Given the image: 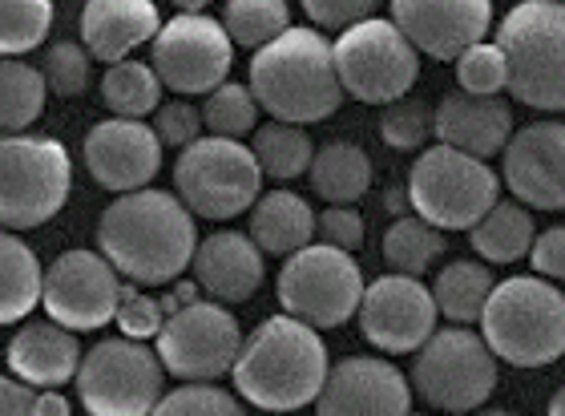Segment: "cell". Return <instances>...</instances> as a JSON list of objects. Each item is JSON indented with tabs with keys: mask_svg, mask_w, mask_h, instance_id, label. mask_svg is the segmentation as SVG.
Listing matches in <instances>:
<instances>
[{
	"mask_svg": "<svg viewBox=\"0 0 565 416\" xmlns=\"http://www.w3.org/2000/svg\"><path fill=\"white\" fill-rule=\"evenodd\" d=\"M97 250L114 263L126 284L162 287L194 263L199 231L194 214L170 191L121 194L97 218Z\"/></svg>",
	"mask_w": 565,
	"mask_h": 416,
	"instance_id": "1",
	"label": "cell"
},
{
	"mask_svg": "<svg viewBox=\"0 0 565 416\" xmlns=\"http://www.w3.org/2000/svg\"><path fill=\"white\" fill-rule=\"evenodd\" d=\"M328 372L323 335L291 316H271L247 335L231 376L238 401L263 413H299L319 401Z\"/></svg>",
	"mask_w": 565,
	"mask_h": 416,
	"instance_id": "2",
	"label": "cell"
},
{
	"mask_svg": "<svg viewBox=\"0 0 565 416\" xmlns=\"http://www.w3.org/2000/svg\"><path fill=\"white\" fill-rule=\"evenodd\" d=\"M250 94L282 126H311L343 106L335 49L319 29H291L250 57Z\"/></svg>",
	"mask_w": 565,
	"mask_h": 416,
	"instance_id": "3",
	"label": "cell"
},
{
	"mask_svg": "<svg viewBox=\"0 0 565 416\" xmlns=\"http://www.w3.org/2000/svg\"><path fill=\"white\" fill-rule=\"evenodd\" d=\"M481 335L513 369L554 364L565 356V291L542 275L501 279L481 316Z\"/></svg>",
	"mask_w": 565,
	"mask_h": 416,
	"instance_id": "4",
	"label": "cell"
},
{
	"mask_svg": "<svg viewBox=\"0 0 565 416\" xmlns=\"http://www.w3.org/2000/svg\"><path fill=\"white\" fill-rule=\"evenodd\" d=\"M497 49L509 65L513 102L545 114L565 109V0H525L505 12Z\"/></svg>",
	"mask_w": 565,
	"mask_h": 416,
	"instance_id": "5",
	"label": "cell"
},
{
	"mask_svg": "<svg viewBox=\"0 0 565 416\" xmlns=\"http://www.w3.org/2000/svg\"><path fill=\"white\" fill-rule=\"evenodd\" d=\"M174 194L194 218L226 223L243 211H255L263 199V170L250 146L206 134L202 142L178 154Z\"/></svg>",
	"mask_w": 565,
	"mask_h": 416,
	"instance_id": "6",
	"label": "cell"
},
{
	"mask_svg": "<svg viewBox=\"0 0 565 416\" xmlns=\"http://www.w3.org/2000/svg\"><path fill=\"white\" fill-rule=\"evenodd\" d=\"M501 182L481 158H469L448 146L420 150L408 170V199L413 211L436 231H472L501 199Z\"/></svg>",
	"mask_w": 565,
	"mask_h": 416,
	"instance_id": "7",
	"label": "cell"
},
{
	"mask_svg": "<svg viewBox=\"0 0 565 416\" xmlns=\"http://www.w3.org/2000/svg\"><path fill=\"white\" fill-rule=\"evenodd\" d=\"M73 186L70 150L57 138L17 134L0 146V218L4 231H33L57 218Z\"/></svg>",
	"mask_w": 565,
	"mask_h": 416,
	"instance_id": "8",
	"label": "cell"
},
{
	"mask_svg": "<svg viewBox=\"0 0 565 416\" xmlns=\"http://www.w3.org/2000/svg\"><path fill=\"white\" fill-rule=\"evenodd\" d=\"M275 291H279L282 316H291L316 332H328V328H343L352 316H360L367 287L360 263L348 250L311 243L282 263Z\"/></svg>",
	"mask_w": 565,
	"mask_h": 416,
	"instance_id": "9",
	"label": "cell"
},
{
	"mask_svg": "<svg viewBox=\"0 0 565 416\" xmlns=\"http://www.w3.org/2000/svg\"><path fill=\"white\" fill-rule=\"evenodd\" d=\"M166 369L158 352L126 335H109L85 352L77 401L89 416H153L162 405Z\"/></svg>",
	"mask_w": 565,
	"mask_h": 416,
	"instance_id": "10",
	"label": "cell"
},
{
	"mask_svg": "<svg viewBox=\"0 0 565 416\" xmlns=\"http://www.w3.org/2000/svg\"><path fill=\"white\" fill-rule=\"evenodd\" d=\"M408 384L440 413H477L497 388V356L484 335L469 328H445L416 352Z\"/></svg>",
	"mask_w": 565,
	"mask_h": 416,
	"instance_id": "11",
	"label": "cell"
},
{
	"mask_svg": "<svg viewBox=\"0 0 565 416\" xmlns=\"http://www.w3.org/2000/svg\"><path fill=\"white\" fill-rule=\"evenodd\" d=\"M335 73L343 94L364 106H396L420 77V53L392 24V17H372L352 33L335 36Z\"/></svg>",
	"mask_w": 565,
	"mask_h": 416,
	"instance_id": "12",
	"label": "cell"
},
{
	"mask_svg": "<svg viewBox=\"0 0 565 416\" xmlns=\"http://www.w3.org/2000/svg\"><path fill=\"white\" fill-rule=\"evenodd\" d=\"M243 344L247 335L238 332L235 311H226L223 303H190L166 320L162 335L153 340V352L178 381L214 384L218 376L235 372Z\"/></svg>",
	"mask_w": 565,
	"mask_h": 416,
	"instance_id": "13",
	"label": "cell"
},
{
	"mask_svg": "<svg viewBox=\"0 0 565 416\" xmlns=\"http://www.w3.org/2000/svg\"><path fill=\"white\" fill-rule=\"evenodd\" d=\"M231 61H235V41L226 36L223 21H214L206 12L170 17L150 45V65L158 82L182 97H211L214 89H223Z\"/></svg>",
	"mask_w": 565,
	"mask_h": 416,
	"instance_id": "14",
	"label": "cell"
},
{
	"mask_svg": "<svg viewBox=\"0 0 565 416\" xmlns=\"http://www.w3.org/2000/svg\"><path fill=\"white\" fill-rule=\"evenodd\" d=\"M121 279L102 250H65L45 267V316L70 332H97L118 320Z\"/></svg>",
	"mask_w": 565,
	"mask_h": 416,
	"instance_id": "15",
	"label": "cell"
},
{
	"mask_svg": "<svg viewBox=\"0 0 565 416\" xmlns=\"http://www.w3.org/2000/svg\"><path fill=\"white\" fill-rule=\"evenodd\" d=\"M436 296L420 279L408 275H380L372 279L360 303V332L372 348L388 356L420 352L436 335Z\"/></svg>",
	"mask_w": 565,
	"mask_h": 416,
	"instance_id": "16",
	"label": "cell"
},
{
	"mask_svg": "<svg viewBox=\"0 0 565 416\" xmlns=\"http://www.w3.org/2000/svg\"><path fill=\"white\" fill-rule=\"evenodd\" d=\"M162 150L153 126L146 121H126V118H106L97 121L94 130L85 134V170L94 174L97 186H106L121 199V194L150 191L153 174L162 170Z\"/></svg>",
	"mask_w": 565,
	"mask_h": 416,
	"instance_id": "17",
	"label": "cell"
},
{
	"mask_svg": "<svg viewBox=\"0 0 565 416\" xmlns=\"http://www.w3.org/2000/svg\"><path fill=\"white\" fill-rule=\"evenodd\" d=\"M392 24L413 41L416 53L433 61H460L469 49L484 45L493 24L489 0H396Z\"/></svg>",
	"mask_w": 565,
	"mask_h": 416,
	"instance_id": "18",
	"label": "cell"
},
{
	"mask_svg": "<svg viewBox=\"0 0 565 416\" xmlns=\"http://www.w3.org/2000/svg\"><path fill=\"white\" fill-rule=\"evenodd\" d=\"M501 174L521 206L565 211V121L542 118L513 134Z\"/></svg>",
	"mask_w": 565,
	"mask_h": 416,
	"instance_id": "19",
	"label": "cell"
},
{
	"mask_svg": "<svg viewBox=\"0 0 565 416\" xmlns=\"http://www.w3.org/2000/svg\"><path fill=\"white\" fill-rule=\"evenodd\" d=\"M316 416H413V384L376 356H343L331 364Z\"/></svg>",
	"mask_w": 565,
	"mask_h": 416,
	"instance_id": "20",
	"label": "cell"
},
{
	"mask_svg": "<svg viewBox=\"0 0 565 416\" xmlns=\"http://www.w3.org/2000/svg\"><path fill=\"white\" fill-rule=\"evenodd\" d=\"M513 109L501 97H472V94H452L440 97L433 121L436 146L460 150L469 158H493L505 154V146L513 142Z\"/></svg>",
	"mask_w": 565,
	"mask_h": 416,
	"instance_id": "21",
	"label": "cell"
},
{
	"mask_svg": "<svg viewBox=\"0 0 565 416\" xmlns=\"http://www.w3.org/2000/svg\"><path fill=\"white\" fill-rule=\"evenodd\" d=\"M158 33L162 17L150 0H89L82 9V45L106 70L134 61V49L153 45Z\"/></svg>",
	"mask_w": 565,
	"mask_h": 416,
	"instance_id": "22",
	"label": "cell"
},
{
	"mask_svg": "<svg viewBox=\"0 0 565 416\" xmlns=\"http://www.w3.org/2000/svg\"><path fill=\"white\" fill-rule=\"evenodd\" d=\"M194 284L202 287V296H211L214 303H243L263 287V250L255 247L250 235L238 231H218L206 235L194 250Z\"/></svg>",
	"mask_w": 565,
	"mask_h": 416,
	"instance_id": "23",
	"label": "cell"
},
{
	"mask_svg": "<svg viewBox=\"0 0 565 416\" xmlns=\"http://www.w3.org/2000/svg\"><path fill=\"white\" fill-rule=\"evenodd\" d=\"M4 360H9V372L17 381L33 384L41 393H57L61 384L77 381L85 356L70 328H61L53 320H36L12 335Z\"/></svg>",
	"mask_w": 565,
	"mask_h": 416,
	"instance_id": "24",
	"label": "cell"
},
{
	"mask_svg": "<svg viewBox=\"0 0 565 416\" xmlns=\"http://www.w3.org/2000/svg\"><path fill=\"white\" fill-rule=\"evenodd\" d=\"M316 223L319 214L311 211L307 199L291 191H267L250 211V231L247 235L255 238V247L263 255H279V259H291L299 250L311 247L316 238Z\"/></svg>",
	"mask_w": 565,
	"mask_h": 416,
	"instance_id": "25",
	"label": "cell"
},
{
	"mask_svg": "<svg viewBox=\"0 0 565 416\" xmlns=\"http://www.w3.org/2000/svg\"><path fill=\"white\" fill-rule=\"evenodd\" d=\"M307 179H311V191L328 206H352L372 186V158L355 142H328L323 150H316Z\"/></svg>",
	"mask_w": 565,
	"mask_h": 416,
	"instance_id": "26",
	"label": "cell"
},
{
	"mask_svg": "<svg viewBox=\"0 0 565 416\" xmlns=\"http://www.w3.org/2000/svg\"><path fill=\"white\" fill-rule=\"evenodd\" d=\"M45 299V271L36 263L33 247L24 238H0V323H21L29 311Z\"/></svg>",
	"mask_w": 565,
	"mask_h": 416,
	"instance_id": "27",
	"label": "cell"
},
{
	"mask_svg": "<svg viewBox=\"0 0 565 416\" xmlns=\"http://www.w3.org/2000/svg\"><path fill=\"white\" fill-rule=\"evenodd\" d=\"M493 271L477 259H457L448 263L445 271L436 275L433 296L436 308L445 320H452L457 328H469V323H481L489 299H493Z\"/></svg>",
	"mask_w": 565,
	"mask_h": 416,
	"instance_id": "28",
	"label": "cell"
},
{
	"mask_svg": "<svg viewBox=\"0 0 565 416\" xmlns=\"http://www.w3.org/2000/svg\"><path fill=\"white\" fill-rule=\"evenodd\" d=\"M469 243L484 263H518L537 243V226H533V214L521 203H497L469 231Z\"/></svg>",
	"mask_w": 565,
	"mask_h": 416,
	"instance_id": "29",
	"label": "cell"
},
{
	"mask_svg": "<svg viewBox=\"0 0 565 416\" xmlns=\"http://www.w3.org/2000/svg\"><path fill=\"white\" fill-rule=\"evenodd\" d=\"M445 250H448L445 231H436L433 223H424L420 214L396 218V223L384 231V243H380V255H384V263L392 267V275H408V279H420Z\"/></svg>",
	"mask_w": 565,
	"mask_h": 416,
	"instance_id": "30",
	"label": "cell"
},
{
	"mask_svg": "<svg viewBox=\"0 0 565 416\" xmlns=\"http://www.w3.org/2000/svg\"><path fill=\"white\" fill-rule=\"evenodd\" d=\"M162 89L166 85L158 82L153 65H146V61H121L102 77V102H106L114 118L126 121H146L150 114H158L162 109Z\"/></svg>",
	"mask_w": 565,
	"mask_h": 416,
	"instance_id": "31",
	"label": "cell"
},
{
	"mask_svg": "<svg viewBox=\"0 0 565 416\" xmlns=\"http://www.w3.org/2000/svg\"><path fill=\"white\" fill-rule=\"evenodd\" d=\"M250 154L259 162L263 179L291 182L299 174H311L316 162V146L299 126H282V121H267L250 134Z\"/></svg>",
	"mask_w": 565,
	"mask_h": 416,
	"instance_id": "32",
	"label": "cell"
},
{
	"mask_svg": "<svg viewBox=\"0 0 565 416\" xmlns=\"http://www.w3.org/2000/svg\"><path fill=\"white\" fill-rule=\"evenodd\" d=\"M49 97L45 73L24 65V61H4L0 70V126H4V138H17L41 118Z\"/></svg>",
	"mask_w": 565,
	"mask_h": 416,
	"instance_id": "33",
	"label": "cell"
},
{
	"mask_svg": "<svg viewBox=\"0 0 565 416\" xmlns=\"http://www.w3.org/2000/svg\"><path fill=\"white\" fill-rule=\"evenodd\" d=\"M223 29L235 45L259 53L291 33V9L282 0H231L223 9Z\"/></svg>",
	"mask_w": 565,
	"mask_h": 416,
	"instance_id": "34",
	"label": "cell"
},
{
	"mask_svg": "<svg viewBox=\"0 0 565 416\" xmlns=\"http://www.w3.org/2000/svg\"><path fill=\"white\" fill-rule=\"evenodd\" d=\"M49 29H53L49 0H4V9H0V53H4V61H21V53L41 49Z\"/></svg>",
	"mask_w": 565,
	"mask_h": 416,
	"instance_id": "35",
	"label": "cell"
},
{
	"mask_svg": "<svg viewBox=\"0 0 565 416\" xmlns=\"http://www.w3.org/2000/svg\"><path fill=\"white\" fill-rule=\"evenodd\" d=\"M202 121H206V130L211 138H247V134L259 130V102L250 94V85H238V82H226L223 89H214L206 97V106H202Z\"/></svg>",
	"mask_w": 565,
	"mask_h": 416,
	"instance_id": "36",
	"label": "cell"
},
{
	"mask_svg": "<svg viewBox=\"0 0 565 416\" xmlns=\"http://www.w3.org/2000/svg\"><path fill=\"white\" fill-rule=\"evenodd\" d=\"M89 49L73 45V41H53L41 57V73H45L49 94L57 97H82L89 89Z\"/></svg>",
	"mask_w": 565,
	"mask_h": 416,
	"instance_id": "37",
	"label": "cell"
},
{
	"mask_svg": "<svg viewBox=\"0 0 565 416\" xmlns=\"http://www.w3.org/2000/svg\"><path fill=\"white\" fill-rule=\"evenodd\" d=\"M433 121H436V109H428V102L404 97V102H396V106H388L380 114V138H384L388 150L408 154V150H420L424 146Z\"/></svg>",
	"mask_w": 565,
	"mask_h": 416,
	"instance_id": "38",
	"label": "cell"
},
{
	"mask_svg": "<svg viewBox=\"0 0 565 416\" xmlns=\"http://www.w3.org/2000/svg\"><path fill=\"white\" fill-rule=\"evenodd\" d=\"M153 416H247V408L243 401H235V393H226L218 384H182L162 396Z\"/></svg>",
	"mask_w": 565,
	"mask_h": 416,
	"instance_id": "39",
	"label": "cell"
},
{
	"mask_svg": "<svg viewBox=\"0 0 565 416\" xmlns=\"http://www.w3.org/2000/svg\"><path fill=\"white\" fill-rule=\"evenodd\" d=\"M457 82L460 94L472 97H497L501 89H509V65L505 53L497 45H477L457 61Z\"/></svg>",
	"mask_w": 565,
	"mask_h": 416,
	"instance_id": "40",
	"label": "cell"
},
{
	"mask_svg": "<svg viewBox=\"0 0 565 416\" xmlns=\"http://www.w3.org/2000/svg\"><path fill=\"white\" fill-rule=\"evenodd\" d=\"M166 308H162V299H153V296H141L138 284H126L121 287V308H118V328L126 340H138V344H146V340H158L166 328Z\"/></svg>",
	"mask_w": 565,
	"mask_h": 416,
	"instance_id": "41",
	"label": "cell"
},
{
	"mask_svg": "<svg viewBox=\"0 0 565 416\" xmlns=\"http://www.w3.org/2000/svg\"><path fill=\"white\" fill-rule=\"evenodd\" d=\"M202 109L190 106V102H166L158 114H153V134L158 142L170 146V150H190L194 142H202Z\"/></svg>",
	"mask_w": 565,
	"mask_h": 416,
	"instance_id": "42",
	"label": "cell"
},
{
	"mask_svg": "<svg viewBox=\"0 0 565 416\" xmlns=\"http://www.w3.org/2000/svg\"><path fill=\"white\" fill-rule=\"evenodd\" d=\"M303 12L311 17L316 29H331L335 36H343V33H352L355 24L372 21L376 4H372V0H307Z\"/></svg>",
	"mask_w": 565,
	"mask_h": 416,
	"instance_id": "43",
	"label": "cell"
},
{
	"mask_svg": "<svg viewBox=\"0 0 565 416\" xmlns=\"http://www.w3.org/2000/svg\"><path fill=\"white\" fill-rule=\"evenodd\" d=\"M316 235L319 243L352 255V250L364 247V214L355 211V206H328V211L319 214Z\"/></svg>",
	"mask_w": 565,
	"mask_h": 416,
	"instance_id": "44",
	"label": "cell"
},
{
	"mask_svg": "<svg viewBox=\"0 0 565 416\" xmlns=\"http://www.w3.org/2000/svg\"><path fill=\"white\" fill-rule=\"evenodd\" d=\"M533 275H542L550 284H565V226H550L537 235L530 250Z\"/></svg>",
	"mask_w": 565,
	"mask_h": 416,
	"instance_id": "45",
	"label": "cell"
},
{
	"mask_svg": "<svg viewBox=\"0 0 565 416\" xmlns=\"http://www.w3.org/2000/svg\"><path fill=\"white\" fill-rule=\"evenodd\" d=\"M36 388L33 384L17 381V376H4L0 381V416H36Z\"/></svg>",
	"mask_w": 565,
	"mask_h": 416,
	"instance_id": "46",
	"label": "cell"
},
{
	"mask_svg": "<svg viewBox=\"0 0 565 416\" xmlns=\"http://www.w3.org/2000/svg\"><path fill=\"white\" fill-rule=\"evenodd\" d=\"M36 416H70V401L61 393H41L36 396Z\"/></svg>",
	"mask_w": 565,
	"mask_h": 416,
	"instance_id": "47",
	"label": "cell"
},
{
	"mask_svg": "<svg viewBox=\"0 0 565 416\" xmlns=\"http://www.w3.org/2000/svg\"><path fill=\"white\" fill-rule=\"evenodd\" d=\"M384 206H388L392 218H404V214L413 211V199H408V186H392V191L384 194Z\"/></svg>",
	"mask_w": 565,
	"mask_h": 416,
	"instance_id": "48",
	"label": "cell"
},
{
	"mask_svg": "<svg viewBox=\"0 0 565 416\" xmlns=\"http://www.w3.org/2000/svg\"><path fill=\"white\" fill-rule=\"evenodd\" d=\"M545 416H565V384L554 393V401H550V408H545Z\"/></svg>",
	"mask_w": 565,
	"mask_h": 416,
	"instance_id": "49",
	"label": "cell"
},
{
	"mask_svg": "<svg viewBox=\"0 0 565 416\" xmlns=\"http://www.w3.org/2000/svg\"><path fill=\"white\" fill-rule=\"evenodd\" d=\"M472 416H518V413H505V408H484V413H472Z\"/></svg>",
	"mask_w": 565,
	"mask_h": 416,
	"instance_id": "50",
	"label": "cell"
},
{
	"mask_svg": "<svg viewBox=\"0 0 565 416\" xmlns=\"http://www.w3.org/2000/svg\"><path fill=\"white\" fill-rule=\"evenodd\" d=\"M413 416H416V413H413Z\"/></svg>",
	"mask_w": 565,
	"mask_h": 416,
	"instance_id": "51",
	"label": "cell"
}]
</instances>
